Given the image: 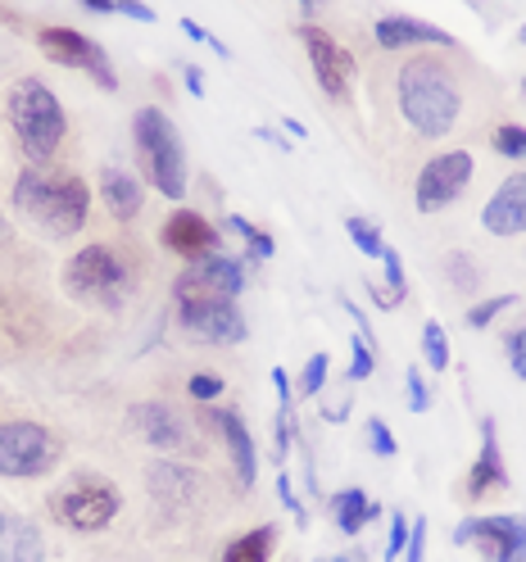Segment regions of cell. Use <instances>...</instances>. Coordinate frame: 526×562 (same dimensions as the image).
Here are the masks:
<instances>
[{
  "label": "cell",
  "instance_id": "6da1fadb",
  "mask_svg": "<svg viewBox=\"0 0 526 562\" xmlns=\"http://www.w3.org/2000/svg\"><path fill=\"white\" fill-rule=\"evenodd\" d=\"M14 209L51 240H68L87 227L91 214V187L74 172L51 168H23L14 182Z\"/></svg>",
  "mask_w": 526,
  "mask_h": 562
},
{
  "label": "cell",
  "instance_id": "7a4b0ae2",
  "mask_svg": "<svg viewBox=\"0 0 526 562\" xmlns=\"http://www.w3.org/2000/svg\"><path fill=\"white\" fill-rule=\"evenodd\" d=\"M395 95H400V114L404 123L427 136V140H440L454 132V123H459V110H463V91L459 82H454V74L432 59V55H413L400 78H395Z\"/></svg>",
  "mask_w": 526,
  "mask_h": 562
},
{
  "label": "cell",
  "instance_id": "3957f363",
  "mask_svg": "<svg viewBox=\"0 0 526 562\" xmlns=\"http://www.w3.org/2000/svg\"><path fill=\"white\" fill-rule=\"evenodd\" d=\"M10 127L32 164H51V155L59 150V140L68 132V119L42 78H19L10 87Z\"/></svg>",
  "mask_w": 526,
  "mask_h": 562
},
{
  "label": "cell",
  "instance_id": "277c9868",
  "mask_svg": "<svg viewBox=\"0 0 526 562\" xmlns=\"http://www.w3.org/2000/svg\"><path fill=\"white\" fill-rule=\"evenodd\" d=\"M132 140H136L142 172L155 182V191L168 200H182L187 195V150H182V132L172 127V119L150 104V110L132 119Z\"/></svg>",
  "mask_w": 526,
  "mask_h": 562
},
{
  "label": "cell",
  "instance_id": "5b68a950",
  "mask_svg": "<svg viewBox=\"0 0 526 562\" xmlns=\"http://www.w3.org/2000/svg\"><path fill=\"white\" fill-rule=\"evenodd\" d=\"M119 508H123L119 485L104 481V476H96V472H78L68 485H59L55 499H51L55 521H64L68 531H82V536L104 531V526L119 517Z\"/></svg>",
  "mask_w": 526,
  "mask_h": 562
},
{
  "label": "cell",
  "instance_id": "8992f818",
  "mask_svg": "<svg viewBox=\"0 0 526 562\" xmlns=\"http://www.w3.org/2000/svg\"><path fill=\"white\" fill-rule=\"evenodd\" d=\"M59 436L42 422H0V476L32 481L59 463Z\"/></svg>",
  "mask_w": 526,
  "mask_h": 562
},
{
  "label": "cell",
  "instance_id": "52a82bcc",
  "mask_svg": "<svg viewBox=\"0 0 526 562\" xmlns=\"http://www.w3.org/2000/svg\"><path fill=\"white\" fill-rule=\"evenodd\" d=\"M64 291L114 308L127 295V263L110 250V245H87L82 255H74L64 263Z\"/></svg>",
  "mask_w": 526,
  "mask_h": 562
},
{
  "label": "cell",
  "instance_id": "ba28073f",
  "mask_svg": "<svg viewBox=\"0 0 526 562\" xmlns=\"http://www.w3.org/2000/svg\"><path fill=\"white\" fill-rule=\"evenodd\" d=\"M454 544H477L481 562H526V513L468 517L454 531Z\"/></svg>",
  "mask_w": 526,
  "mask_h": 562
},
{
  "label": "cell",
  "instance_id": "9c48e42d",
  "mask_svg": "<svg viewBox=\"0 0 526 562\" xmlns=\"http://www.w3.org/2000/svg\"><path fill=\"white\" fill-rule=\"evenodd\" d=\"M37 46H42L46 59H55V64H64V68H82V74H91L104 91H114V87H119L110 55H104V46L91 42L87 32H78V27H42Z\"/></svg>",
  "mask_w": 526,
  "mask_h": 562
},
{
  "label": "cell",
  "instance_id": "30bf717a",
  "mask_svg": "<svg viewBox=\"0 0 526 562\" xmlns=\"http://www.w3.org/2000/svg\"><path fill=\"white\" fill-rule=\"evenodd\" d=\"M472 182V155L468 150H445L436 159H427V168L417 172V187H413V200L423 214H440L459 200Z\"/></svg>",
  "mask_w": 526,
  "mask_h": 562
},
{
  "label": "cell",
  "instance_id": "8fae6325",
  "mask_svg": "<svg viewBox=\"0 0 526 562\" xmlns=\"http://www.w3.org/2000/svg\"><path fill=\"white\" fill-rule=\"evenodd\" d=\"M178 304H195V300H236L245 291V268L232 255H209L200 263H187L172 281Z\"/></svg>",
  "mask_w": 526,
  "mask_h": 562
},
{
  "label": "cell",
  "instance_id": "7c38bea8",
  "mask_svg": "<svg viewBox=\"0 0 526 562\" xmlns=\"http://www.w3.org/2000/svg\"><path fill=\"white\" fill-rule=\"evenodd\" d=\"M178 318H182L187 336H195L204 345H240L245 336H250V327H245V313L236 308V300L178 304Z\"/></svg>",
  "mask_w": 526,
  "mask_h": 562
},
{
  "label": "cell",
  "instance_id": "4fadbf2b",
  "mask_svg": "<svg viewBox=\"0 0 526 562\" xmlns=\"http://www.w3.org/2000/svg\"><path fill=\"white\" fill-rule=\"evenodd\" d=\"M300 42L309 50V64H313V78H318V87L332 100L345 104L349 100V82H355V59H349V50L336 37H327L323 27H313V23L300 27Z\"/></svg>",
  "mask_w": 526,
  "mask_h": 562
},
{
  "label": "cell",
  "instance_id": "5bb4252c",
  "mask_svg": "<svg viewBox=\"0 0 526 562\" xmlns=\"http://www.w3.org/2000/svg\"><path fill=\"white\" fill-rule=\"evenodd\" d=\"M159 240H164V250H172V255L187 259V263H200L209 255H219V227L209 223V218H200L195 209H178V214L164 223Z\"/></svg>",
  "mask_w": 526,
  "mask_h": 562
},
{
  "label": "cell",
  "instance_id": "9a60e30c",
  "mask_svg": "<svg viewBox=\"0 0 526 562\" xmlns=\"http://www.w3.org/2000/svg\"><path fill=\"white\" fill-rule=\"evenodd\" d=\"M127 422H132L136 440H146V445H155V449H187V440H191L182 413L168 408V404H159V400L136 404V408L127 413Z\"/></svg>",
  "mask_w": 526,
  "mask_h": 562
},
{
  "label": "cell",
  "instance_id": "2e32d148",
  "mask_svg": "<svg viewBox=\"0 0 526 562\" xmlns=\"http://www.w3.org/2000/svg\"><path fill=\"white\" fill-rule=\"evenodd\" d=\"M495 490H508V468H504V453H500L495 417H485L481 422V453H477V463L468 472V499L481 504V499L495 495Z\"/></svg>",
  "mask_w": 526,
  "mask_h": 562
},
{
  "label": "cell",
  "instance_id": "e0dca14e",
  "mask_svg": "<svg viewBox=\"0 0 526 562\" xmlns=\"http://www.w3.org/2000/svg\"><path fill=\"white\" fill-rule=\"evenodd\" d=\"M481 227L490 236H517L526 232V172L500 182V191L490 195V204L481 209Z\"/></svg>",
  "mask_w": 526,
  "mask_h": 562
},
{
  "label": "cell",
  "instance_id": "ac0fdd59",
  "mask_svg": "<svg viewBox=\"0 0 526 562\" xmlns=\"http://www.w3.org/2000/svg\"><path fill=\"white\" fill-rule=\"evenodd\" d=\"M209 427L223 436V445H227V453H232V472H236V481H240V485H255V476H259L255 440H250V431H245L240 413H236V408H214V413H209Z\"/></svg>",
  "mask_w": 526,
  "mask_h": 562
},
{
  "label": "cell",
  "instance_id": "d6986e66",
  "mask_svg": "<svg viewBox=\"0 0 526 562\" xmlns=\"http://www.w3.org/2000/svg\"><path fill=\"white\" fill-rule=\"evenodd\" d=\"M372 37L381 50H404V46H449L454 37L436 23H423V19H409V14H391V19H377Z\"/></svg>",
  "mask_w": 526,
  "mask_h": 562
},
{
  "label": "cell",
  "instance_id": "ffe728a7",
  "mask_svg": "<svg viewBox=\"0 0 526 562\" xmlns=\"http://www.w3.org/2000/svg\"><path fill=\"white\" fill-rule=\"evenodd\" d=\"M42 558H46V544L37 526L0 508V562H42Z\"/></svg>",
  "mask_w": 526,
  "mask_h": 562
},
{
  "label": "cell",
  "instance_id": "44dd1931",
  "mask_svg": "<svg viewBox=\"0 0 526 562\" xmlns=\"http://www.w3.org/2000/svg\"><path fill=\"white\" fill-rule=\"evenodd\" d=\"M100 200H104V209H110V218L132 223L136 214H142V182L123 168H104L100 172Z\"/></svg>",
  "mask_w": 526,
  "mask_h": 562
},
{
  "label": "cell",
  "instance_id": "7402d4cb",
  "mask_svg": "<svg viewBox=\"0 0 526 562\" xmlns=\"http://www.w3.org/2000/svg\"><path fill=\"white\" fill-rule=\"evenodd\" d=\"M377 504L363 495V490H340V495L332 499V521H336V531H345V536H359L363 526H372L377 521Z\"/></svg>",
  "mask_w": 526,
  "mask_h": 562
},
{
  "label": "cell",
  "instance_id": "603a6c76",
  "mask_svg": "<svg viewBox=\"0 0 526 562\" xmlns=\"http://www.w3.org/2000/svg\"><path fill=\"white\" fill-rule=\"evenodd\" d=\"M272 544H277V526H255V531H245L240 540L227 544L223 562H268Z\"/></svg>",
  "mask_w": 526,
  "mask_h": 562
},
{
  "label": "cell",
  "instance_id": "cb8c5ba5",
  "mask_svg": "<svg viewBox=\"0 0 526 562\" xmlns=\"http://www.w3.org/2000/svg\"><path fill=\"white\" fill-rule=\"evenodd\" d=\"M381 263H385V291H381V295H372V300H377L381 308H395V304L404 300V291H409V281H404V263H400V250H391V245H385Z\"/></svg>",
  "mask_w": 526,
  "mask_h": 562
},
{
  "label": "cell",
  "instance_id": "d4e9b609",
  "mask_svg": "<svg viewBox=\"0 0 526 562\" xmlns=\"http://www.w3.org/2000/svg\"><path fill=\"white\" fill-rule=\"evenodd\" d=\"M227 227L245 240V250H250V259H268L272 250H277V240L268 236V232H259V227H250V223H245L240 214H227Z\"/></svg>",
  "mask_w": 526,
  "mask_h": 562
},
{
  "label": "cell",
  "instance_id": "484cf974",
  "mask_svg": "<svg viewBox=\"0 0 526 562\" xmlns=\"http://www.w3.org/2000/svg\"><path fill=\"white\" fill-rule=\"evenodd\" d=\"M423 355H427V368H436V372L449 368V336L440 323H423Z\"/></svg>",
  "mask_w": 526,
  "mask_h": 562
},
{
  "label": "cell",
  "instance_id": "4316f807",
  "mask_svg": "<svg viewBox=\"0 0 526 562\" xmlns=\"http://www.w3.org/2000/svg\"><path fill=\"white\" fill-rule=\"evenodd\" d=\"M345 232H349V240H355L368 259H381V255H385V240H381V232H377V227H368L363 218H345Z\"/></svg>",
  "mask_w": 526,
  "mask_h": 562
},
{
  "label": "cell",
  "instance_id": "83f0119b",
  "mask_svg": "<svg viewBox=\"0 0 526 562\" xmlns=\"http://www.w3.org/2000/svg\"><path fill=\"white\" fill-rule=\"evenodd\" d=\"M445 272H449V281L459 291H477L481 286V272L472 268V255H463V250H454L449 259H445Z\"/></svg>",
  "mask_w": 526,
  "mask_h": 562
},
{
  "label": "cell",
  "instance_id": "f1b7e54d",
  "mask_svg": "<svg viewBox=\"0 0 526 562\" xmlns=\"http://www.w3.org/2000/svg\"><path fill=\"white\" fill-rule=\"evenodd\" d=\"M513 304H517V295H490V300L472 304V308H468V327H477V331H481V327H490V323H495L500 313H504V308H513Z\"/></svg>",
  "mask_w": 526,
  "mask_h": 562
},
{
  "label": "cell",
  "instance_id": "f546056e",
  "mask_svg": "<svg viewBox=\"0 0 526 562\" xmlns=\"http://www.w3.org/2000/svg\"><path fill=\"white\" fill-rule=\"evenodd\" d=\"M495 150H500L504 159H526V127L504 123V127L495 132Z\"/></svg>",
  "mask_w": 526,
  "mask_h": 562
},
{
  "label": "cell",
  "instance_id": "4dcf8cb0",
  "mask_svg": "<svg viewBox=\"0 0 526 562\" xmlns=\"http://www.w3.org/2000/svg\"><path fill=\"white\" fill-rule=\"evenodd\" d=\"M327 368H332V359H327V355H313V359L304 363V372H300V395H304V400L323 391V381H327Z\"/></svg>",
  "mask_w": 526,
  "mask_h": 562
},
{
  "label": "cell",
  "instance_id": "1f68e13d",
  "mask_svg": "<svg viewBox=\"0 0 526 562\" xmlns=\"http://www.w3.org/2000/svg\"><path fill=\"white\" fill-rule=\"evenodd\" d=\"M504 349H508V368H513V376H517V381H526V327H522V323L508 331Z\"/></svg>",
  "mask_w": 526,
  "mask_h": 562
},
{
  "label": "cell",
  "instance_id": "d6a6232c",
  "mask_svg": "<svg viewBox=\"0 0 526 562\" xmlns=\"http://www.w3.org/2000/svg\"><path fill=\"white\" fill-rule=\"evenodd\" d=\"M404 391H409V408L413 413H427L432 408V391H427V381H423V372H417V368L404 372Z\"/></svg>",
  "mask_w": 526,
  "mask_h": 562
},
{
  "label": "cell",
  "instance_id": "836d02e7",
  "mask_svg": "<svg viewBox=\"0 0 526 562\" xmlns=\"http://www.w3.org/2000/svg\"><path fill=\"white\" fill-rule=\"evenodd\" d=\"M368 445L381 453V459H395V449H400V445H395V436H391V427H385L381 417H372V422H368Z\"/></svg>",
  "mask_w": 526,
  "mask_h": 562
},
{
  "label": "cell",
  "instance_id": "e575fe53",
  "mask_svg": "<svg viewBox=\"0 0 526 562\" xmlns=\"http://www.w3.org/2000/svg\"><path fill=\"white\" fill-rule=\"evenodd\" d=\"M187 391H191V400L209 404V400H219V395L227 391V385H223V376H209V372H200V376H191V385H187Z\"/></svg>",
  "mask_w": 526,
  "mask_h": 562
},
{
  "label": "cell",
  "instance_id": "d590c367",
  "mask_svg": "<svg viewBox=\"0 0 526 562\" xmlns=\"http://www.w3.org/2000/svg\"><path fill=\"white\" fill-rule=\"evenodd\" d=\"M404 549H409V517L404 513H395L391 517V540H385V558H404Z\"/></svg>",
  "mask_w": 526,
  "mask_h": 562
},
{
  "label": "cell",
  "instance_id": "8d00e7d4",
  "mask_svg": "<svg viewBox=\"0 0 526 562\" xmlns=\"http://www.w3.org/2000/svg\"><path fill=\"white\" fill-rule=\"evenodd\" d=\"M372 355H377V349H368V340L363 336H355V363H349V376H355V381H363V376H372Z\"/></svg>",
  "mask_w": 526,
  "mask_h": 562
},
{
  "label": "cell",
  "instance_id": "74e56055",
  "mask_svg": "<svg viewBox=\"0 0 526 562\" xmlns=\"http://www.w3.org/2000/svg\"><path fill=\"white\" fill-rule=\"evenodd\" d=\"M182 32H187V37H191V42H200V46H209V50H214L219 59H227V46H223L219 37H209V32H204L200 23H191V19H182Z\"/></svg>",
  "mask_w": 526,
  "mask_h": 562
},
{
  "label": "cell",
  "instance_id": "f35d334b",
  "mask_svg": "<svg viewBox=\"0 0 526 562\" xmlns=\"http://www.w3.org/2000/svg\"><path fill=\"white\" fill-rule=\"evenodd\" d=\"M277 499H282V504L300 517V526H304V504L295 499V490H291V476H287V472H277Z\"/></svg>",
  "mask_w": 526,
  "mask_h": 562
},
{
  "label": "cell",
  "instance_id": "ab89813d",
  "mask_svg": "<svg viewBox=\"0 0 526 562\" xmlns=\"http://www.w3.org/2000/svg\"><path fill=\"white\" fill-rule=\"evenodd\" d=\"M409 562H427V521H413V536H409Z\"/></svg>",
  "mask_w": 526,
  "mask_h": 562
},
{
  "label": "cell",
  "instance_id": "60d3db41",
  "mask_svg": "<svg viewBox=\"0 0 526 562\" xmlns=\"http://www.w3.org/2000/svg\"><path fill=\"white\" fill-rule=\"evenodd\" d=\"M182 82H187V91H191L195 100H204V78H200V68H195V64L182 68Z\"/></svg>",
  "mask_w": 526,
  "mask_h": 562
},
{
  "label": "cell",
  "instance_id": "b9f144b4",
  "mask_svg": "<svg viewBox=\"0 0 526 562\" xmlns=\"http://www.w3.org/2000/svg\"><path fill=\"white\" fill-rule=\"evenodd\" d=\"M0 240H5V218H0Z\"/></svg>",
  "mask_w": 526,
  "mask_h": 562
},
{
  "label": "cell",
  "instance_id": "7bdbcfd3",
  "mask_svg": "<svg viewBox=\"0 0 526 562\" xmlns=\"http://www.w3.org/2000/svg\"><path fill=\"white\" fill-rule=\"evenodd\" d=\"M336 562H355V558H336Z\"/></svg>",
  "mask_w": 526,
  "mask_h": 562
}]
</instances>
